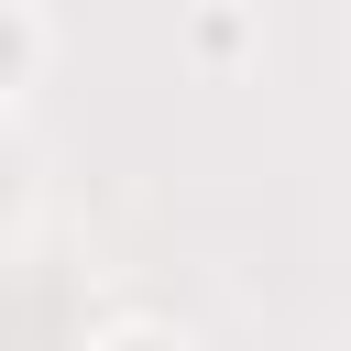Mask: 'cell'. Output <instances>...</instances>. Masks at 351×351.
<instances>
[{"label":"cell","mask_w":351,"mask_h":351,"mask_svg":"<svg viewBox=\"0 0 351 351\" xmlns=\"http://www.w3.org/2000/svg\"><path fill=\"white\" fill-rule=\"evenodd\" d=\"M33 66H44V22H33L22 0H0V99H11Z\"/></svg>","instance_id":"cell-1"},{"label":"cell","mask_w":351,"mask_h":351,"mask_svg":"<svg viewBox=\"0 0 351 351\" xmlns=\"http://www.w3.org/2000/svg\"><path fill=\"white\" fill-rule=\"evenodd\" d=\"M88 351H186V340H176V329H154V318H121V329H99Z\"/></svg>","instance_id":"cell-2"}]
</instances>
